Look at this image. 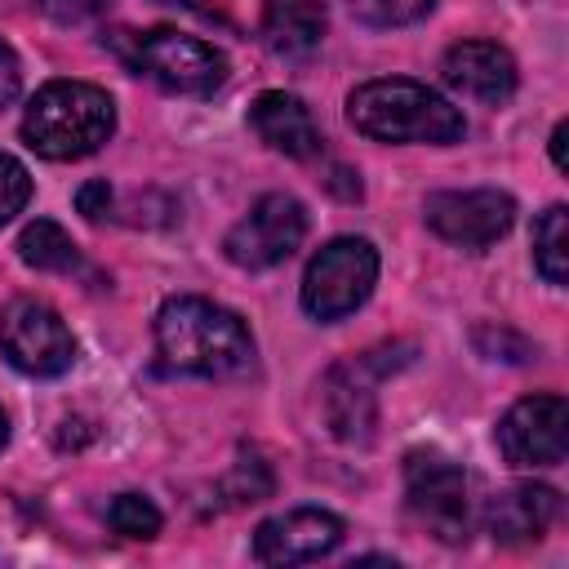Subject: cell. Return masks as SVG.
<instances>
[{
  "instance_id": "cell-5",
  "label": "cell",
  "mask_w": 569,
  "mask_h": 569,
  "mask_svg": "<svg viewBox=\"0 0 569 569\" xmlns=\"http://www.w3.org/2000/svg\"><path fill=\"white\" fill-rule=\"evenodd\" d=\"M413 356V347L396 342V347H373V351H360V356H347L338 360L329 373H325V418H329V431L347 445H369L373 440V427H378V382L387 373H396L405 360Z\"/></svg>"
},
{
  "instance_id": "cell-11",
  "label": "cell",
  "mask_w": 569,
  "mask_h": 569,
  "mask_svg": "<svg viewBox=\"0 0 569 569\" xmlns=\"http://www.w3.org/2000/svg\"><path fill=\"white\" fill-rule=\"evenodd\" d=\"M498 449L511 467H556L569 453L565 396H525L498 422Z\"/></svg>"
},
{
  "instance_id": "cell-13",
  "label": "cell",
  "mask_w": 569,
  "mask_h": 569,
  "mask_svg": "<svg viewBox=\"0 0 569 569\" xmlns=\"http://www.w3.org/2000/svg\"><path fill=\"white\" fill-rule=\"evenodd\" d=\"M440 76L449 89L498 107L516 93V58L493 40H462L440 58Z\"/></svg>"
},
{
  "instance_id": "cell-10",
  "label": "cell",
  "mask_w": 569,
  "mask_h": 569,
  "mask_svg": "<svg viewBox=\"0 0 569 569\" xmlns=\"http://www.w3.org/2000/svg\"><path fill=\"white\" fill-rule=\"evenodd\" d=\"M427 227L458 244V249H489L502 240L516 222V200L498 187H471V191H436L422 204Z\"/></svg>"
},
{
  "instance_id": "cell-19",
  "label": "cell",
  "mask_w": 569,
  "mask_h": 569,
  "mask_svg": "<svg viewBox=\"0 0 569 569\" xmlns=\"http://www.w3.org/2000/svg\"><path fill=\"white\" fill-rule=\"evenodd\" d=\"M107 525L120 533V538H156L160 533V525H164V516H160V507L151 502V498H142V493H120L111 507H107Z\"/></svg>"
},
{
  "instance_id": "cell-8",
  "label": "cell",
  "mask_w": 569,
  "mask_h": 569,
  "mask_svg": "<svg viewBox=\"0 0 569 569\" xmlns=\"http://www.w3.org/2000/svg\"><path fill=\"white\" fill-rule=\"evenodd\" d=\"M0 351L13 369L31 378H58L76 360V338L53 307L36 298H13L0 311Z\"/></svg>"
},
{
  "instance_id": "cell-21",
  "label": "cell",
  "mask_w": 569,
  "mask_h": 569,
  "mask_svg": "<svg viewBox=\"0 0 569 569\" xmlns=\"http://www.w3.org/2000/svg\"><path fill=\"white\" fill-rule=\"evenodd\" d=\"M27 200H31V173H27V164L13 160L9 151H0V227L13 213H22Z\"/></svg>"
},
{
  "instance_id": "cell-1",
  "label": "cell",
  "mask_w": 569,
  "mask_h": 569,
  "mask_svg": "<svg viewBox=\"0 0 569 569\" xmlns=\"http://www.w3.org/2000/svg\"><path fill=\"white\" fill-rule=\"evenodd\" d=\"M156 365L182 378H244L253 369V333L236 311L178 293L156 311Z\"/></svg>"
},
{
  "instance_id": "cell-3",
  "label": "cell",
  "mask_w": 569,
  "mask_h": 569,
  "mask_svg": "<svg viewBox=\"0 0 569 569\" xmlns=\"http://www.w3.org/2000/svg\"><path fill=\"white\" fill-rule=\"evenodd\" d=\"M116 133V102L84 80H49L22 116V142L44 160H84Z\"/></svg>"
},
{
  "instance_id": "cell-6",
  "label": "cell",
  "mask_w": 569,
  "mask_h": 569,
  "mask_svg": "<svg viewBox=\"0 0 569 569\" xmlns=\"http://www.w3.org/2000/svg\"><path fill=\"white\" fill-rule=\"evenodd\" d=\"M378 284V249L365 236H338L329 240L302 276V311L320 325H333L351 316Z\"/></svg>"
},
{
  "instance_id": "cell-16",
  "label": "cell",
  "mask_w": 569,
  "mask_h": 569,
  "mask_svg": "<svg viewBox=\"0 0 569 569\" xmlns=\"http://www.w3.org/2000/svg\"><path fill=\"white\" fill-rule=\"evenodd\" d=\"M262 40L280 58H307L325 40V4L320 0H267Z\"/></svg>"
},
{
  "instance_id": "cell-4",
  "label": "cell",
  "mask_w": 569,
  "mask_h": 569,
  "mask_svg": "<svg viewBox=\"0 0 569 569\" xmlns=\"http://www.w3.org/2000/svg\"><path fill=\"white\" fill-rule=\"evenodd\" d=\"M102 44L138 76L187 93V98H209L213 89L227 84V58L173 27H151V31H107Z\"/></svg>"
},
{
  "instance_id": "cell-22",
  "label": "cell",
  "mask_w": 569,
  "mask_h": 569,
  "mask_svg": "<svg viewBox=\"0 0 569 569\" xmlns=\"http://www.w3.org/2000/svg\"><path fill=\"white\" fill-rule=\"evenodd\" d=\"M76 209L89 218V222H102L107 213H111V187L102 182V178H93V182H84L80 191H76Z\"/></svg>"
},
{
  "instance_id": "cell-26",
  "label": "cell",
  "mask_w": 569,
  "mask_h": 569,
  "mask_svg": "<svg viewBox=\"0 0 569 569\" xmlns=\"http://www.w3.org/2000/svg\"><path fill=\"white\" fill-rule=\"evenodd\" d=\"M9 445V418H4V409H0V449Z\"/></svg>"
},
{
  "instance_id": "cell-24",
  "label": "cell",
  "mask_w": 569,
  "mask_h": 569,
  "mask_svg": "<svg viewBox=\"0 0 569 569\" xmlns=\"http://www.w3.org/2000/svg\"><path fill=\"white\" fill-rule=\"evenodd\" d=\"M22 89V67H18V53L0 40V107H9Z\"/></svg>"
},
{
  "instance_id": "cell-25",
  "label": "cell",
  "mask_w": 569,
  "mask_h": 569,
  "mask_svg": "<svg viewBox=\"0 0 569 569\" xmlns=\"http://www.w3.org/2000/svg\"><path fill=\"white\" fill-rule=\"evenodd\" d=\"M565 142H569V120H560V124L551 129V160H556V169H569V156H565Z\"/></svg>"
},
{
  "instance_id": "cell-20",
  "label": "cell",
  "mask_w": 569,
  "mask_h": 569,
  "mask_svg": "<svg viewBox=\"0 0 569 569\" xmlns=\"http://www.w3.org/2000/svg\"><path fill=\"white\" fill-rule=\"evenodd\" d=\"M347 9L356 13V22L365 27H409V22H422L436 0H347Z\"/></svg>"
},
{
  "instance_id": "cell-17",
  "label": "cell",
  "mask_w": 569,
  "mask_h": 569,
  "mask_svg": "<svg viewBox=\"0 0 569 569\" xmlns=\"http://www.w3.org/2000/svg\"><path fill=\"white\" fill-rule=\"evenodd\" d=\"M18 258L27 267H36V271H58V276H80L84 271V258H80L76 240L58 222H49V218H36V222L22 227Z\"/></svg>"
},
{
  "instance_id": "cell-12",
  "label": "cell",
  "mask_w": 569,
  "mask_h": 569,
  "mask_svg": "<svg viewBox=\"0 0 569 569\" xmlns=\"http://www.w3.org/2000/svg\"><path fill=\"white\" fill-rule=\"evenodd\" d=\"M342 542V520L325 507H293L258 525L253 556L262 565H311Z\"/></svg>"
},
{
  "instance_id": "cell-14",
  "label": "cell",
  "mask_w": 569,
  "mask_h": 569,
  "mask_svg": "<svg viewBox=\"0 0 569 569\" xmlns=\"http://www.w3.org/2000/svg\"><path fill=\"white\" fill-rule=\"evenodd\" d=\"M249 124H253V133H258L271 151L293 156V160H311V156H320V147H325L320 124L311 120V107H307L302 98L284 93V89L258 93L253 107H249Z\"/></svg>"
},
{
  "instance_id": "cell-9",
  "label": "cell",
  "mask_w": 569,
  "mask_h": 569,
  "mask_svg": "<svg viewBox=\"0 0 569 569\" xmlns=\"http://www.w3.org/2000/svg\"><path fill=\"white\" fill-rule=\"evenodd\" d=\"M307 236V209L302 200L271 191L262 200H253V209L222 236V253L244 267V271H267L276 262H284Z\"/></svg>"
},
{
  "instance_id": "cell-7",
  "label": "cell",
  "mask_w": 569,
  "mask_h": 569,
  "mask_svg": "<svg viewBox=\"0 0 569 569\" xmlns=\"http://www.w3.org/2000/svg\"><path fill=\"white\" fill-rule=\"evenodd\" d=\"M405 507L418 529L440 542H467L471 533V489L467 471L440 449H413L405 458Z\"/></svg>"
},
{
  "instance_id": "cell-2",
  "label": "cell",
  "mask_w": 569,
  "mask_h": 569,
  "mask_svg": "<svg viewBox=\"0 0 569 569\" xmlns=\"http://www.w3.org/2000/svg\"><path fill=\"white\" fill-rule=\"evenodd\" d=\"M347 120L356 133L373 142H427V147H449L462 142L467 124L462 111L449 107L436 89L418 80H369L347 98Z\"/></svg>"
},
{
  "instance_id": "cell-18",
  "label": "cell",
  "mask_w": 569,
  "mask_h": 569,
  "mask_svg": "<svg viewBox=\"0 0 569 569\" xmlns=\"http://www.w3.org/2000/svg\"><path fill=\"white\" fill-rule=\"evenodd\" d=\"M533 267L556 289L569 280V209L565 204H551L533 222Z\"/></svg>"
},
{
  "instance_id": "cell-15",
  "label": "cell",
  "mask_w": 569,
  "mask_h": 569,
  "mask_svg": "<svg viewBox=\"0 0 569 569\" xmlns=\"http://www.w3.org/2000/svg\"><path fill=\"white\" fill-rule=\"evenodd\" d=\"M560 520V493L551 485H511L485 507L493 542H538Z\"/></svg>"
},
{
  "instance_id": "cell-23",
  "label": "cell",
  "mask_w": 569,
  "mask_h": 569,
  "mask_svg": "<svg viewBox=\"0 0 569 569\" xmlns=\"http://www.w3.org/2000/svg\"><path fill=\"white\" fill-rule=\"evenodd\" d=\"M40 9L58 22H89L107 9V0H40Z\"/></svg>"
}]
</instances>
